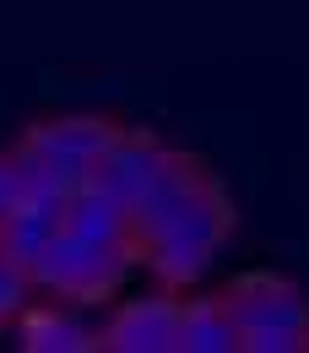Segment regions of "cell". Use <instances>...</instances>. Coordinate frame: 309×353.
I'll return each mask as SVG.
<instances>
[{"label": "cell", "mask_w": 309, "mask_h": 353, "mask_svg": "<svg viewBox=\"0 0 309 353\" xmlns=\"http://www.w3.org/2000/svg\"><path fill=\"white\" fill-rule=\"evenodd\" d=\"M22 207V179H17V163H11V152H0V223L11 218Z\"/></svg>", "instance_id": "cell-13"}, {"label": "cell", "mask_w": 309, "mask_h": 353, "mask_svg": "<svg viewBox=\"0 0 309 353\" xmlns=\"http://www.w3.org/2000/svg\"><path fill=\"white\" fill-rule=\"evenodd\" d=\"M60 234H65L60 212H49V207H28V201H22L11 218L0 223V256H11V261L33 277V272L44 266V256L54 250Z\"/></svg>", "instance_id": "cell-11"}, {"label": "cell", "mask_w": 309, "mask_h": 353, "mask_svg": "<svg viewBox=\"0 0 309 353\" xmlns=\"http://www.w3.org/2000/svg\"><path fill=\"white\" fill-rule=\"evenodd\" d=\"M222 294H228L233 321L244 332V353H299V348H309V299L293 283H282L271 272H244Z\"/></svg>", "instance_id": "cell-2"}, {"label": "cell", "mask_w": 309, "mask_h": 353, "mask_svg": "<svg viewBox=\"0 0 309 353\" xmlns=\"http://www.w3.org/2000/svg\"><path fill=\"white\" fill-rule=\"evenodd\" d=\"M28 294H33V277L11 261V256H0V326L28 310Z\"/></svg>", "instance_id": "cell-12"}, {"label": "cell", "mask_w": 309, "mask_h": 353, "mask_svg": "<svg viewBox=\"0 0 309 353\" xmlns=\"http://www.w3.org/2000/svg\"><path fill=\"white\" fill-rule=\"evenodd\" d=\"M114 131L120 125H109L103 114H60V120L33 125L11 147V163H17V179H22V201L65 212V196L76 185L98 179V163H103Z\"/></svg>", "instance_id": "cell-1"}, {"label": "cell", "mask_w": 309, "mask_h": 353, "mask_svg": "<svg viewBox=\"0 0 309 353\" xmlns=\"http://www.w3.org/2000/svg\"><path fill=\"white\" fill-rule=\"evenodd\" d=\"M60 223H65V234H76V239H87V245H103V250H125V256H136L131 207H125L109 185H98V179L76 185V190L65 196Z\"/></svg>", "instance_id": "cell-7"}, {"label": "cell", "mask_w": 309, "mask_h": 353, "mask_svg": "<svg viewBox=\"0 0 309 353\" xmlns=\"http://www.w3.org/2000/svg\"><path fill=\"white\" fill-rule=\"evenodd\" d=\"M233 348H244V332L233 321L228 294L179 299V353H233Z\"/></svg>", "instance_id": "cell-10"}, {"label": "cell", "mask_w": 309, "mask_h": 353, "mask_svg": "<svg viewBox=\"0 0 309 353\" xmlns=\"http://www.w3.org/2000/svg\"><path fill=\"white\" fill-rule=\"evenodd\" d=\"M169 158H174V147H163L152 131H114L103 163H98V185H109L125 207H136L147 196V185L163 174Z\"/></svg>", "instance_id": "cell-8"}, {"label": "cell", "mask_w": 309, "mask_h": 353, "mask_svg": "<svg viewBox=\"0 0 309 353\" xmlns=\"http://www.w3.org/2000/svg\"><path fill=\"white\" fill-rule=\"evenodd\" d=\"M125 272H131L125 250H103V245H87L76 234H60L44 266L33 272V288L49 299H65V305H103L120 294Z\"/></svg>", "instance_id": "cell-4"}, {"label": "cell", "mask_w": 309, "mask_h": 353, "mask_svg": "<svg viewBox=\"0 0 309 353\" xmlns=\"http://www.w3.org/2000/svg\"><path fill=\"white\" fill-rule=\"evenodd\" d=\"M228 228H233V212H228V196H222L217 185L184 212L179 223H169L158 239H147L136 256L152 266L169 288H195L206 272H212V261H217L222 239H228Z\"/></svg>", "instance_id": "cell-3"}, {"label": "cell", "mask_w": 309, "mask_h": 353, "mask_svg": "<svg viewBox=\"0 0 309 353\" xmlns=\"http://www.w3.org/2000/svg\"><path fill=\"white\" fill-rule=\"evenodd\" d=\"M217 179H212V169L201 163V158H190V152H174L169 163H163V174L147 185V196L131 207V223H136V250L147 245V239H158L169 223H179L206 190H212Z\"/></svg>", "instance_id": "cell-5"}, {"label": "cell", "mask_w": 309, "mask_h": 353, "mask_svg": "<svg viewBox=\"0 0 309 353\" xmlns=\"http://www.w3.org/2000/svg\"><path fill=\"white\" fill-rule=\"evenodd\" d=\"M87 305H39V310H22V348L33 353H87L103 348V326L82 315Z\"/></svg>", "instance_id": "cell-9"}, {"label": "cell", "mask_w": 309, "mask_h": 353, "mask_svg": "<svg viewBox=\"0 0 309 353\" xmlns=\"http://www.w3.org/2000/svg\"><path fill=\"white\" fill-rule=\"evenodd\" d=\"M103 348L114 353H179V299L136 294L103 321Z\"/></svg>", "instance_id": "cell-6"}]
</instances>
